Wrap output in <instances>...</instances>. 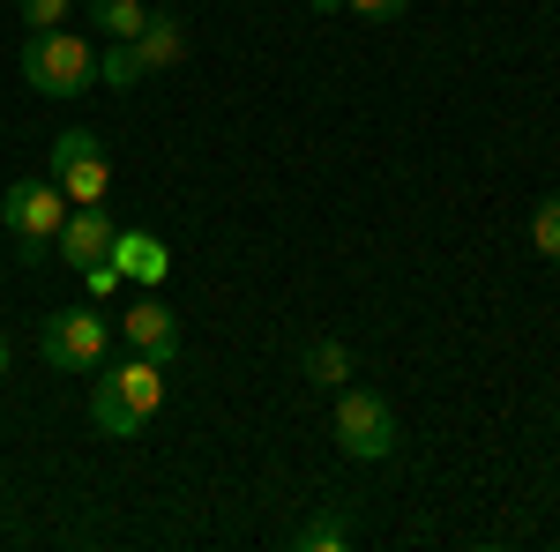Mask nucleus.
Segmentation results:
<instances>
[{"mask_svg": "<svg viewBox=\"0 0 560 552\" xmlns=\"http://www.w3.org/2000/svg\"><path fill=\"white\" fill-rule=\"evenodd\" d=\"M165 374L173 366H158L142 351H128L120 366H97V381H90V425L105 441H135L142 425L165 411Z\"/></svg>", "mask_w": 560, "mask_h": 552, "instance_id": "obj_1", "label": "nucleus"}, {"mask_svg": "<svg viewBox=\"0 0 560 552\" xmlns=\"http://www.w3.org/2000/svg\"><path fill=\"white\" fill-rule=\"evenodd\" d=\"M23 83L38 97H83V90H97V45L75 31H31L23 38Z\"/></svg>", "mask_w": 560, "mask_h": 552, "instance_id": "obj_2", "label": "nucleus"}, {"mask_svg": "<svg viewBox=\"0 0 560 552\" xmlns=\"http://www.w3.org/2000/svg\"><path fill=\"white\" fill-rule=\"evenodd\" d=\"M0 224H8V239L23 247V261L45 269L60 224H68V195H60L52 179H15V187H0Z\"/></svg>", "mask_w": 560, "mask_h": 552, "instance_id": "obj_3", "label": "nucleus"}, {"mask_svg": "<svg viewBox=\"0 0 560 552\" xmlns=\"http://www.w3.org/2000/svg\"><path fill=\"white\" fill-rule=\"evenodd\" d=\"M105 351H113V321L97 306H60L38 321V359L52 374H97Z\"/></svg>", "mask_w": 560, "mask_h": 552, "instance_id": "obj_4", "label": "nucleus"}, {"mask_svg": "<svg viewBox=\"0 0 560 552\" xmlns=\"http://www.w3.org/2000/svg\"><path fill=\"white\" fill-rule=\"evenodd\" d=\"M396 441H404V425L388 411V396H374V388H359V381L337 388V448H345L351 463H388Z\"/></svg>", "mask_w": 560, "mask_h": 552, "instance_id": "obj_5", "label": "nucleus"}, {"mask_svg": "<svg viewBox=\"0 0 560 552\" xmlns=\"http://www.w3.org/2000/svg\"><path fill=\"white\" fill-rule=\"evenodd\" d=\"M52 187L68 202H105L113 195V157L90 128H60L52 134Z\"/></svg>", "mask_w": 560, "mask_h": 552, "instance_id": "obj_6", "label": "nucleus"}, {"mask_svg": "<svg viewBox=\"0 0 560 552\" xmlns=\"http://www.w3.org/2000/svg\"><path fill=\"white\" fill-rule=\"evenodd\" d=\"M113 239H120V224H113L105 202H68V224H60L52 255L68 261V269H97V261L113 255Z\"/></svg>", "mask_w": 560, "mask_h": 552, "instance_id": "obj_7", "label": "nucleus"}, {"mask_svg": "<svg viewBox=\"0 0 560 552\" xmlns=\"http://www.w3.org/2000/svg\"><path fill=\"white\" fill-rule=\"evenodd\" d=\"M120 343L142 351V359H158V366H179V314L165 298H135L120 314Z\"/></svg>", "mask_w": 560, "mask_h": 552, "instance_id": "obj_8", "label": "nucleus"}, {"mask_svg": "<svg viewBox=\"0 0 560 552\" xmlns=\"http://www.w3.org/2000/svg\"><path fill=\"white\" fill-rule=\"evenodd\" d=\"M113 269H120V284L158 292V284L173 277V247H165L158 232H120V239H113Z\"/></svg>", "mask_w": 560, "mask_h": 552, "instance_id": "obj_9", "label": "nucleus"}, {"mask_svg": "<svg viewBox=\"0 0 560 552\" xmlns=\"http://www.w3.org/2000/svg\"><path fill=\"white\" fill-rule=\"evenodd\" d=\"M300 381L322 388V396H337V388L351 381V351H345L337 337H314V343L300 351Z\"/></svg>", "mask_w": 560, "mask_h": 552, "instance_id": "obj_10", "label": "nucleus"}, {"mask_svg": "<svg viewBox=\"0 0 560 552\" xmlns=\"http://www.w3.org/2000/svg\"><path fill=\"white\" fill-rule=\"evenodd\" d=\"M135 52H142L150 75H158V68H179V60H187V31H179V15H150L142 38H135Z\"/></svg>", "mask_w": 560, "mask_h": 552, "instance_id": "obj_11", "label": "nucleus"}, {"mask_svg": "<svg viewBox=\"0 0 560 552\" xmlns=\"http://www.w3.org/2000/svg\"><path fill=\"white\" fill-rule=\"evenodd\" d=\"M292 545H300V552H345V545H351V515H345V508H322V515H306Z\"/></svg>", "mask_w": 560, "mask_h": 552, "instance_id": "obj_12", "label": "nucleus"}, {"mask_svg": "<svg viewBox=\"0 0 560 552\" xmlns=\"http://www.w3.org/2000/svg\"><path fill=\"white\" fill-rule=\"evenodd\" d=\"M90 23H97L105 38H142V23H150V0H90Z\"/></svg>", "mask_w": 560, "mask_h": 552, "instance_id": "obj_13", "label": "nucleus"}, {"mask_svg": "<svg viewBox=\"0 0 560 552\" xmlns=\"http://www.w3.org/2000/svg\"><path fill=\"white\" fill-rule=\"evenodd\" d=\"M142 75H150V68H142V52H135V38H113L105 52H97V83H105V90H135Z\"/></svg>", "mask_w": 560, "mask_h": 552, "instance_id": "obj_14", "label": "nucleus"}, {"mask_svg": "<svg viewBox=\"0 0 560 552\" xmlns=\"http://www.w3.org/2000/svg\"><path fill=\"white\" fill-rule=\"evenodd\" d=\"M530 247H538V261H560V195L530 210Z\"/></svg>", "mask_w": 560, "mask_h": 552, "instance_id": "obj_15", "label": "nucleus"}, {"mask_svg": "<svg viewBox=\"0 0 560 552\" xmlns=\"http://www.w3.org/2000/svg\"><path fill=\"white\" fill-rule=\"evenodd\" d=\"M15 8H23V23H31V31H60V23L75 15V0H15Z\"/></svg>", "mask_w": 560, "mask_h": 552, "instance_id": "obj_16", "label": "nucleus"}, {"mask_svg": "<svg viewBox=\"0 0 560 552\" xmlns=\"http://www.w3.org/2000/svg\"><path fill=\"white\" fill-rule=\"evenodd\" d=\"M345 8L359 23H404V15H411V0H345Z\"/></svg>", "mask_w": 560, "mask_h": 552, "instance_id": "obj_17", "label": "nucleus"}, {"mask_svg": "<svg viewBox=\"0 0 560 552\" xmlns=\"http://www.w3.org/2000/svg\"><path fill=\"white\" fill-rule=\"evenodd\" d=\"M83 284H90V298H113V292H120V269H113V255L97 261V269H83Z\"/></svg>", "mask_w": 560, "mask_h": 552, "instance_id": "obj_18", "label": "nucleus"}, {"mask_svg": "<svg viewBox=\"0 0 560 552\" xmlns=\"http://www.w3.org/2000/svg\"><path fill=\"white\" fill-rule=\"evenodd\" d=\"M306 8H314V15H337V8H345V0H306Z\"/></svg>", "mask_w": 560, "mask_h": 552, "instance_id": "obj_19", "label": "nucleus"}, {"mask_svg": "<svg viewBox=\"0 0 560 552\" xmlns=\"http://www.w3.org/2000/svg\"><path fill=\"white\" fill-rule=\"evenodd\" d=\"M8 359H15V351H8V337H0V374H8Z\"/></svg>", "mask_w": 560, "mask_h": 552, "instance_id": "obj_20", "label": "nucleus"}]
</instances>
